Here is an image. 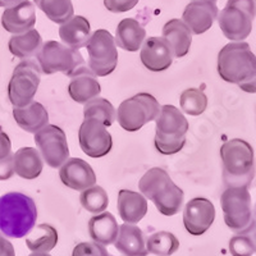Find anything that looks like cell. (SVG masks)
I'll use <instances>...</instances> for the list:
<instances>
[{
  "label": "cell",
  "mask_w": 256,
  "mask_h": 256,
  "mask_svg": "<svg viewBox=\"0 0 256 256\" xmlns=\"http://www.w3.org/2000/svg\"><path fill=\"white\" fill-rule=\"evenodd\" d=\"M38 220L35 201L20 192L0 196V232L9 238H22L31 233Z\"/></svg>",
  "instance_id": "6da1fadb"
},
{
  "label": "cell",
  "mask_w": 256,
  "mask_h": 256,
  "mask_svg": "<svg viewBox=\"0 0 256 256\" xmlns=\"http://www.w3.org/2000/svg\"><path fill=\"white\" fill-rule=\"evenodd\" d=\"M223 180L227 187H248L255 177V155L248 141L232 138L220 146Z\"/></svg>",
  "instance_id": "7a4b0ae2"
},
{
  "label": "cell",
  "mask_w": 256,
  "mask_h": 256,
  "mask_svg": "<svg viewBox=\"0 0 256 256\" xmlns=\"http://www.w3.org/2000/svg\"><path fill=\"white\" fill-rule=\"evenodd\" d=\"M138 190L146 198L154 202L160 214L176 216L184 205V194L162 168L148 169L138 182Z\"/></svg>",
  "instance_id": "3957f363"
},
{
  "label": "cell",
  "mask_w": 256,
  "mask_h": 256,
  "mask_svg": "<svg viewBox=\"0 0 256 256\" xmlns=\"http://www.w3.org/2000/svg\"><path fill=\"white\" fill-rule=\"evenodd\" d=\"M154 144L158 152L163 155H174L184 148L188 122L186 116L174 105H163L155 120Z\"/></svg>",
  "instance_id": "277c9868"
},
{
  "label": "cell",
  "mask_w": 256,
  "mask_h": 256,
  "mask_svg": "<svg viewBox=\"0 0 256 256\" xmlns=\"http://www.w3.org/2000/svg\"><path fill=\"white\" fill-rule=\"evenodd\" d=\"M218 73L222 80L240 84L256 74V56L244 41L230 42L218 54Z\"/></svg>",
  "instance_id": "5b68a950"
},
{
  "label": "cell",
  "mask_w": 256,
  "mask_h": 256,
  "mask_svg": "<svg viewBox=\"0 0 256 256\" xmlns=\"http://www.w3.org/2000/svg\"><path fill=\"white\" fill-rule=\"evenodd\" d=\"M224 222L232 232L248 234L256 230L252 202L248 187H227L220 198Z\"/></svg>",
  "instance_id": "8992f818"
},
{
  "label": "cell",
  "mask_w": 256,
  "mask_h": 256,
  "mask_svg": "<svg viewBox=\"0 0 256 256\" xmlns=\"http://www.w3.org/2000/svg\"><path fill=\"white\" fill-rule=\"evenodd\" d=\"M36 58L41 72L45 74L62 72L72 78L80 70L86 67L80 50L72 49L58 41H46Z\"/></svg>",
  "instance_id": "52a82bcc"
},
{
  "label": "cell",
  "mask_w": 256,
  "mask_h": 256,
  "mask_svg": "<svg viewBox=\"0 0 256 256\" xmlns=\"http://www.w3.org/2000/svg\"><path fill=\"white\" fill-rule=\"evenodd\" d=\"M255 17L256 4L254 0H228L218 13V24L228 40L242 41L252 31Z\"/></svg>",
  "instance_id": "ba28073f"
},
{
  "label": "cell",
  "mask_w": 256,
  "mask_h": 256,
  "mask_svg": "<svg viewBox=\"0 0 256 256\" xmlns=\"http://www.w3.org/2000/svg\"><path fill=\"white\" fill-rule=\"evenodd\" d=\"M160 108L162 106L154 96L140 92L120 102L116 112V120L124 131L136 132L146 123L156 120Z\"/></svg>",
  "instance_id": "9c48e42d"
},
{
  "label": "cell",
  "mask_w": 256,
  "mask_h": 256,
  "mask_svg": "<svg viewBox=\"0 0 256 256\" xmlns=\"http://www.w3.org/2000/svg\"><path fill=\"white\" fill-rule=\"evenodd\" d=\"M41 81V70L34 60L20 62L16 66L8 84V98L14 108L26 106L34 100Z\"/></svg>",
  "instance_id": "30bf717a"
},
{
  "label": "cell",
  "mask_w": 256,
  "mask_h": 256,
  "mask_svg": "<svg viewBox=\"0 0 256 256\" xmlns=\"http://www.w3.org/2000/svg\"><path fill=\"white\" fill-rule=\"evenodd\" d=\"M88 68L95 76L104 77L114 72L118 64V50L113 35L106 30H96L88 38Z\"/></svg>",
  "instance_id": "8fae6325"
},
{
  "label": "cell",
  "mask_w": 256,
  "mask_h": 256,
  "mask_svg": "<svg viewBox=\"0 0 256 256\" xmlns=\"http://www.w3.org/2000/svg\"><path fill=\"white\" fill-rule=\"evenodd\" d=\"M35 144L42 160L52 168H60L70 159L67 136L60 127L46 124L35 134Z\"/></svg>",
  "instance_id": "7c38bea8"
},
{
  "label": "cell",
  "mask_w": 256,
  "mask_h": 256,
  "mask_svg": "<svg viewBox=\"0 0 256 256\" xmlns=\"http://www.w3.org/2000/svg\"><path fill=\"white\" fill-rule=\"evenodd\" d=\"M78 141L82 152L90 158H102L113 148L112 134L102 122L96 120H84L78 131Z\"/></svg>",
  "instance_id": "4fadbf2b"
},
{
  "label": "cell",
  "mask_w": 256,
  "mask_h": 256,
  "mask_svg": "<svg viewBox=\"0 0 256 256\" xmlns=\"http://www.w3.org/2000/svg\"><path fill=\"white\" fill-rule=\"evenodd\" d=\"M216 208L212 201L205 198L190 200L184 210V224L187 232L192 236L204 234L214 223Z\"/></svg>",
  "instance_id": "5bb4252c"
},
{
  "label": "cell",
  "mask_w": 256,
  "mask_h": 256,
  "mask_svg": "<svg viewBox=\"0 0 256 256\" xmlns=\"http://www.w3.org/2000/svg\"><path fill=\"white\" fill-rule=\"evenodd\" d=\"M172 46L168 41L162 38H148L144 41L140 52L142 64L152 72H162L168 70L173 63Z\"/></svg>",
  "instance_id": "9a60e30c"
},
{
  "label": "cell",
  "mask_w": 256,
  "mask_h": 256,
  "mask_svg": "<svg viewBox=\"0 0 256 256\" xmlns=\"http://www.w3.org/2000/svg\"><path fill=\"white\" fill-rule=\"evenodd\" d=\"M63 184L76 191H84L96 184V174L90 164L80 158H70L59 169Z\"/></svg>",
  "instance_id": "2e32d148"
},
{
  "label": "cell",
  "mask_w": 256,
  "mask_h": 256,
  "mask_svg": "<svg viewBox=\"0 0 256 256\" xmlns=\"http://www.w3.org/2000/svg\"><path fill=\"white\" fill-rule=\"evenodd\" d=\"M218 6L210 2H191L186 6L182 20L194 35H201L212 28L214 20L218 18Z\"/></svg>",
  "instance_id": "e0dca14e"
},
{
  "label": "cell",
  "mask_w": 256,
  "mask_h": 256,
  "mask_svg": "<svg viewBox=\"0 0 256 256\" xmlns=\"http://www.w3.org/2000/svg\"><path fill=\"white\" fill-rule=\"evenodd\" d=\"M36 24L35 6L30 0H24L20 4L9 6L2 16L4 30L13 35H20L34 28Z\"/></svg>",
  "instance_id": "ac0fdd59"
},
{
  "label": "cell",
  "mask_w": 256,
  "mask_h": 256,
  "mask_svg": "<svg viewBox=\"0 0 256 256\" xmlns=\"http://www.w3.org/2000/svg\"><path fill=\"white\" fill-rule=\"evenodd\" d=\"M68 94L73 102L86 104L90 100L99 98L102 86L90 68L84 67L72 77L68 84Z\"/></svg>",
  "instance_id": "d6986e66"
},
{
  "label": "cell",
  "mask_w": 256,
  "mask_h": 256,
  "mask_svg": "<svg viewBox=\"0 0 256 256\" xmlns=\"http://www.w3.org/2000/svg\"><path fill=\"white\" fill-rule=\"evenodd\" d=\"M118 212L124 223L136 224L142 220L148 212V200L140 192L120 190L116 201Z\"/></svg>",
  "instance_id": "ffe728a7"
},
{
  "label": "cell",
  "mask_w": 256,
  "mask_h": 256,
  "mask_svg": "<svg viewBox=\"0 0 256 256\" xmlns=\"http://www.w3.org/2000/svg\"><path fill=\"white\" fill-rule=\"evenodd\" d=\"M114 246L126 256H148V254L144 232L134 224L124 223L120 226V233Z\"/></svg>",
  "instance_id": "44dd1931"
},
{
  "label": "cell",
  "mask_w": 256,
  "mask_h": 256,
  "mask_svg": "<svg viewBox=\"0 0 256 256\" xmlns=\"http://www.w3.org/2000/svg\"><path fill=\"white\" fill-rule=\"evenodd\" d=\"M13 118L20 128L30 134H36L49 124V113L44 105L38 102H31L26 106L13 109Z\"/></svg>",
  "instance_id": "7402d4cb"
},
{
  "label": "cell",
  "mask_w": 256,
  "mask_h": 256,
  "mask_svg": "<svg viewBox=\"0 0 256 256\" xmlns=\"http://www.w3.org/2000/svg\"><path fill=\"white\" fill-rule=\"evenodd\" d=\"M91 36L90 22L82 16H73L59 27V38L64 45L80 50L86 46Z\"/></svg>",
  "instance_id": "603a6c76"
},
{
  "label": "cell",
  "mask_w": 256,
  "mask_h": 256,
  "mask_svg": "<svg viewBox=\"0 0 256 256\" xmlns=\"http://www.w3.org/2000/svg\"><path fill=\"white\" fill-rule=\"evenodd\" d=\"M146 38V31L134 18H124L118 24L116 30V45L127 52H137L141 49Z\"/></svg>",
  "instance_id": "cb8c5ba5"
},
{
  "label": "cell",
  "mask_w": 256,
  "mask_h": 256,
  "mask_svg": "<svg viewBox=\"0 0 256 256\" xmlns=\"http://www.w3.org/2000/svg\"><path fill=\"white\" fill-rule=\"evenodd\" d=\"M88 233L94 242L108 246L116 242L120 233V226L112 212H102L88 220Z\"/></svg>",
  "instance_id": "d4e9b609"
},
{
  "label": "cell",
  "mask_w": 256,
  "mask_h": 256,
  "mask_svg": "<svg viewBox=\"0 0 256 256\" xmlns=\"http://www.w3.org/2000/svg\"><path fill=\"white\" fill-rule=\"evenodd\" d=\"M163 38L168 41L174 58H184L192 44V32L182 20H170L163 27Z\"/></svg>",
  "instance_id": "484cf974"
},
{
  "label": "cell",
  "mask_w": 256,
  "mask_h": 256,
  "mask_svg": "<svg viewBox=\"0 0 256 256\" xmlns=\"http://www.w3.org/2000/svg\"><path fill=\"white\" fill-rule=\"evenodd\" d=\"M14 173L24 180H36L42 172L44 162L38 150L34 148H20L13 154Z\"/></svg>",
  "instance_id": "4316f807"
},
{
  "label": "cell",
  "mask_w": 256,
  "mask_h": 256,
  "mask_svg": "<svg viewBox=\"0 0 256 256\" xmlns=\"http://www.w3.org/2000/svg\"><path fill=\"white\" fill-rule=\"evenodd\" d=\"M8 46L9 52L14 56L20 59H28L31 56H38V52L42 48V38L38 30L32 28L20 35L12 36L9 38Z\"/></svg>",
  "instance_id": "83f0119b"
},
{
  "label": "cell",
  "mask_w": 256,
  "mask_h": 256,
  "mask_svg": "<svg viewBox=\"0 0 256 256\" xmlns=\"http://www.w3.org/2000/svg\"><path fill=\"white\" fill-rule=\"evenodd\" d=\"M32 236L27 237L26 244L32 252H49L58 244V232L50 224H38Z\"/></svg>",
  "instance_id": "f1b7e54d"
},
{
  "label": "cell",
  "mask_w": 256,
  "mask_h": 256,
  "mask_svg": "<svg viewBox=\"0 0 256 256\" xmlns=\"http://www.w3.org/2000/svg\"><path fill=\"white\" fill-rule=\"evenodd\" d=\"M34 3L56 24H66L74 16L72 0H34Z\"/></svg>",
  "instance_id": "f546056e"
},
{
  "label": "cell",
  "mask_w": 256,
  "mask_h": 256,
  "mask_svg": "<svg viewBox=\"0 0 256 256\" xmlns=\"http://www.w3.org/2000/svg\"><path fill=\"white\" fill-rule=\"evenodd\" d=\"M84 120H96L109 127L116 120V109L106 99L95 98L84 104Z\"/></svg>",
  "instance_id": "4dcf8cb0"
},
{
  "label": "cell",
  "mask_w": 256,
  "mask_h": 256,
  "mask_svg": "<svg viewBox=\"0 0 256 256\" xmlns=\"http://www.w3.org/2000/svg\"><path fill=\"white\" fill-rule=\"evenodd\" d=\"M180 248V241L177 237L170 232L152 233L146 240V250L148 254L156 256H170Z\"/></svg>",
  "instance_id": "1f68e13d"
},
{
  "label": "cell",
  "mask_w": 256,
  "mask_h": 256,
  "mask_svg": "<svg viewBox=\"0 0 256 256\" xmlns=\"http://www.w3.org/2000/svg\"><path fill=\"white\" fill-rule=\"evenodd\" d=\"M180 109L188 116H200L208 108V98L204 88H191L184 90L180 98Z\"/></svg>",
  "instance_id": "d6a6232c"
},
{
  "label": "cell",
  "mask_w": 256,
  "mask_h": 256,
  "mask_svg": "<svg viewBox=\"0 0 256 256\" xmlns=\"http://www.w3.org/2000/svg\"><path fill=\"white\" fill-rule=\"evenodd\" d=\"M80 202L82 208L92 214H100L108 209L109 198L108 194L102 186H92L82 191L80 196Z\"/></svg>",
  "instance_id": "836d02e7"
},
{
  "label": "cell",
  "mask_w": 256,
  "mask_h": 256,
  "mask_svg": "<svg viewBox=\"0 0 256 256\" xmlns=\"http://www.w3.org/2000/svg\"><path fill=\"white\" fill-rule=\"evenodd\" d=\"M230 252L232 256H252L255 254V244L248 234H238L230 238Z\"/></svg>",
  "instance_id": "e575fe53"
},
{
  "label": "cell",
  "mask_w": 256,
  "mask_h": 256,
  "mask_svg": "<svg viewBox=\"0 0 256 256\" xmlns=\"http://www.w3.org/2000/svg\"><path fill=\"white\" fill-rule=\"evenodd\" d=\"M72 256H109L106 248L96 242H81L73 248Z\"/></svg>",
  "instance_id": "d590c367"
},
{
  "label": "cell",
  "mask_w": 256,
  "mask_h": 256,
  "mask_svg": "<svg viewBox=\"0 0 256 256\" xmlns=\"http://www.w3.org/2000/svg\"><path fill=\"white\" fill-rule=\"evenodd\" d=\"M140 0H104L105 8L112 13H124L134 9Z\"/></svg>",
  "instance_id": "8d00e7d4"
},
{
  "label": "cell",
  "mask_w": 256,
  "mask_h": 256,
  "mask_svg": "<svg viewBox=\"0 0 256 256\" xmlns=\"http://www.w3.org/2000/svg\"><path fill=\"white\" fill-rule=\"evenodd\" d=\"M14 174V164H13V154L0 160V180H10Z\"/></svg>",
  "instance_id": "74e56055"
},
{
  "label": "cell",
  "mask_w": 256,
  "mask_h": 256,
  "mask_svg": "<svg viewBox=\"0 0 256 256\" xmlns=\"http://www.w3.org/2000/svg\"><path fill=\"white\" fill-rule=\"evenodd\" d=\"M12 154V142L9 136L0 127V160Z\"/></svg>",
  "instance_id": "f35d334b"
},
{
  "label": "cell",
  "mask_w": 256,
  "mask_h": 256,
  "mask_svg": "<svg viewBox=\"0 0 256 256\" xmlns=\"http://www.w3.org/2000/svg\"><path fill=\"white\" fill-rule=\"evenodd\" d=\"M0 256H16L13 244L0 234Z\"/></svg>",
  "instance_id": "ab89813d"
},
{
  "label": "cell",
  "mask_w": 256,
  "mask_h": 256,
  "mask_svg": "<svg viewBox=\"0 0 256 256\" xmlns=\"http://www.w3.org/2000/svg\"><path fill=\"white\" fill-rule=\"evenodd\" d=\"M238 88L242 91L248 94H256V74L250 80V81L244 82V84H240Z\"/></svg>",
  "instance_id": "60d3db41"
},
{
  "label": "cell",
  "mask_w": 256,
  "mask_h": 256,
  "mask_svg": "<svg viewBox=\"0 0 256 256\" xmlns=\"http://www.w3.org/2000/svg\"><path fill=\"white\" fill-rule=\"evenodd\" d=\"M20 2H24V0H0V6H3V8H9V6H17V4H20Z\"/></svg>",
  "instance_id": "b9f144b4"
},
{
  "label": "cell",
  "mask_w": 256,
  "mask_h": 256,
  "mask_svg": "<svg viewBox=\"0 0 256 256\" xmlns=\"http://www.w3.org/2000/svg\"><path fill=\"white\" fill-rule=\"evenodd\" d=\"M28 256H52V255H49L48 252H32L31 255Z\"/></svg>",
  "instance_id": "7bdbcfd3"
},
{
  "label": "cell",
  "mask_w": 256,
  "mask_h": 256,
  "mask_svg": "<svg viewBox=\"0 0 256 256\" xmlns=\"http://www.w3.org/2000/svg\"><path fill=\"white\" fill-rule=\"evenodd\" d=\"M251 238H252L254 244H255V252H256V230L252 232V237H251Z\"/></svg>",
  "instance_id": "ee69618b"
},
{
  "label": "cell",
  "mask_w": 256,
  "mask_h": 256,
  "mask_svg": "<svg viewBox=\"0 0 256 256\" xmlns=\"http://www.w3.org/2000/svg\"><path fill=\"white\" fill-rule=\"evenodd\" d=\"M191 2H210V3H216V0H191Z\"/></svg>",
  "instance_id": "f6af8a7d"
},
{
  "label": "cell",
  "mask_w": 256,
  "mask_h": 256,
  "mask_svg": "<svg viewBox=\"0 0 256 256\" xmlns=\"http://www.w3.org/2000/svg\"><path fill=\"white\" fill-rule=\"evenodd\" d=\"M255 216H256V206H255Z\"/></svg>",
  "instance_id": "bcb514c9"
},
{
  "label": "cell",
  "mask_w": 256,
  "mask_h": 256,
  "mask_svg": "<svg viewBox=\"0 0 256 256\" xmlns=\"http://www.w3.org/2000/svg\"><path fill=\"white\" fill-rule=\"evenodd\" d=\"M254 2H256V0H254Z\"/></svg>",
  "instance_id": "7dc6e473"
}]
</instances>
